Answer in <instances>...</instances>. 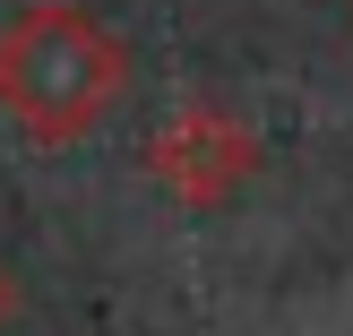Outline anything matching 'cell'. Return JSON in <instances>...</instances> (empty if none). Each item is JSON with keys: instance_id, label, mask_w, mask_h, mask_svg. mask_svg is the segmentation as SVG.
I'll return each mask as SVG.
<instances>
[{"instance_id": "3", "label": "cell", "mask_w": 353, "mask_h": 336, "mask_svg": "<svg viewBox=\"0 0 353 336\" xmlns=\"http://www.w3.org/2000/svg\"><path fill=\"white\" fill-rule=\"evenodd\" d=\"M9 319H17V276L0 268V328H9Z\"/></svg>"}, {"instance_id": "2", "label": "cell", "mask_w": 353, "mask_h": 336, "mask_svg": "<svg viewBox=\"0 0 353 336\" xmlns=\"http://www.w3.org/2000/svg\"><path fill=\"white\" fill-rule=\"evenodd\" d=\"M147 181L181 207H224L241 199V181H259V130L224 103H181L147 138Z\"/></svg>"}, {"instance_id": "1", "label": "cell", "mask_w": 353, "mask_h": 336, "mask_svg": "<svg viewBox=\"0 0 353 336\" xmlns=\"http://www.w3.org/2000/svg\"><path fill=\"white\" fill-rule=\"evenodd\" d=\"M130 86V52L86 0H26L0 26V112L34 147H78Z\"/></svg>"}]
</instances>
